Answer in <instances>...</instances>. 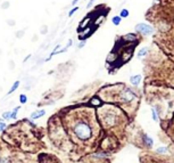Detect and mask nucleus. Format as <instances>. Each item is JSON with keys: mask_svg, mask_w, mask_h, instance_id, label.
Wrapping results in <instances>:
<instances>
[{"mask_svg": "<svg viewBox=\"0 0 174 163\" xmlns=\"http://www.w3.org/2000/svg\"><path fill=\"white\" fill-rule=\"evenodd\" d=\"M48 136L59 151L80 160L100 147L104 132L93 106L63 108L48 121Z\"/></svg>", "mask_w": 174, "mask_h": 163, "instance_id": "1", "label": "nucleus"}, {"mask_svg": "<svg viewBox=\"0 0 174 163\" xmlns=\"http://www.w3.org/2000/svg\"><path fill=\"white\" fill-rule=\"evenodd\" d=\"M97 96L101 99V102L114 104L122 108L127 114L130 120L136 116L141 100L139 90L121 82L105 86L97 92Z\"/></svg>", "mask_w": 174, "mask_h": 163, "instance_id": "2", "label": "nucleus"}, {"mask_svg": "<svg viewBox=\"0 0 174 163\" xmlns=\"http://www.w3.org/2000/svg\"><path fill=\"white\" fill-rule=\"evenodd\" d=\"M97 118L104 132V137L121 141L125 138L126 129L130 123L127 114L114 104H101L96 110Z\"/></svg>", "mask_w": 174, "mask_h": 163, "instance_id": "3", "label": "nucleus"}, {"mask_svg": "<svg viewBox=\"0 0 174 163\" xmlns=\"http://www.w3.org/2000/svg\"><path fill=\"white\" fill-rule=\"evenodd\" d=\"M146 97L152 106L157 116L160 119V125L166 129L174 115V90L170 88L146 87Z\"/></svg>", "mask_w": 174, "mask_h": 163, "instance_id": "4", "label": "nucleus"}, {"mask_svg": "<svg viewBox=\"0 0 174 163\" xmlns=\"http://www.w3.org/2000/svg\"><path fill=\"white\" fill-rule=\"evenodd\" d=\"M136 32L141 35H144V37H148V35H152L154 32H155V29L149 25L147 23H138L136 27H134Z\"/></svg>", "mask_w": 174, "mask_h": 163, "instance_id": "5", "label": "nucleus"}, {"mask_svg": "<svg viewBox=\"0 0 174 163\" xmlns=\"http://www.w3.org/2000/svg\"><path fill=\"white\" fill-rule=\"evenodd\" d=\"M80 163H109V161L105 157H100V156L91 153V154H88V155L83 156L82 159H80Z\"/></svg>", "mask_w": 174, "mask_h": 163, "instance_id": "6", "label": "nucleus"}, {"mask_svg": "<svg viewBox=\"0 0 174 163\" xmlns=\"http://www.w3.org/2000/svg\"><path fill=\"white\" fill-rule=\"evenodd\" d=\"M166 132H167V136L170 137L174 143V115H173V118H172V120L170 121V123L167 124Z\"/></svg>", "mask_w": 174, "mask_h": 163, "instance_id": "7", "label": "nucleus"}, {"mask_svg": "<svg viewBox=\"0 0 174 163\" xmlns=\"http://www.w3.org/2000/svg\"><path fill=\"white\" fill-rule=\"evenodd\" d=\"M91 22V16H87L84 18L82 19V22L80 23L79 25V31H84L85 27H89V23Z\"/></svg>", "mask_w": 174, "mask_h": 163, "instance_id": "8", "label": "nucleus"}, {"mask_svg": "<svg viewBox=\"0 0 174 163\" xmlns=\"http://www.w3.org/2000/svg\"><path fill=\"white\" fill-rule=\"evenodd\" d=\"M45 114H46V110H37L31 114L30 119L31 120H37V119H40L41 116H43Z\"/></svg>", "mask_w": 174, "mask_h": 163, "instance_id": "9", "label": "nucleus"}, {"mask_svg": "<svg viewBox=\"0 0 174 163\" xmlns=\"http://www.w3.org/2000/svg\"><path fill=\"white\" fill-rule=\"evenodd\" d=\"M140 81H141V75H140V74L132 75L131 78H130V82H131V84H132V86H134V87H137L138 84H140Z\"/></svg>", "mask_w": 174, "mask_h": 163, "instance_id": "10", "label": "nucleus"}, {"mask_svg": "<svg viewBox=\"0 0 174 163\" xmlns=\"http://www.w3.org/2000/svg\"><path fill=\"white\" fill-rule=\"evenodd\" d=\"M123 40H124V41H129V42L136 41V40H137V34L127 33V34H125V35L123 37Z\"/></svg>", "mask_w": 174, "mask_h": 163, "instance_id": "11", "label": "nucleus"}, {"mask_svg": "<svg viewBox=\"0 0 174 163\" xmlns=\"http://www.w3.org/2000/svg\"><path fill=\"white\" fill-rule=\"evenodd\" d=\"M101 99L98 97V96H96V97H93L92 99H91V102H90V104H91V106H100L101 105Z\"/></svg>", "mask_w": 174, "mask_h": 163, "instance_id": "12", "label": "nucleus"}, {"mask_svg": "<svg viewBox=\"0 0 174 163\" xmlns=\"http://www.w3.org/2000/svg\"><path fill=\"white\" fill-rule=\"evenodd\" d=\"M149 50H150V48H149V47H144V48H141V49L139 50V53H138V57H139V58H141V57L146 56V55L148 54Z\"/></svg>", "mask_w": 174, "mask_h": 163, "instance_id": "13", "label": "nucleus"}, {"mask_svg": "<svg viewBox=\"0 0 174 163\" xmlns=\"http://www.w3.org/2000/svg\"><path fill=\"white\" fill-rule=\"evenodd\" d=\"M19 84H21V82H19L18 80L17 81H15L14 84H13V86L10 87V89H9V91H8V95H11L14 91L16 90V89H18V87H19Z\"/></svg>", "mask_w": 174, "mask_h": 163, "instance_id": "14", "label": "nucleus"}, {"mask_svg": "<svg viewBox=\"0 0 174 163\" xmlns=\"http://www.w3.org/2000/svg\"><path fill=\"white\" fill-rule=\"evenodd\" d=\"M121 22H122V17H121L119 15H116L111 18V23L114 24L115 26H119V24H121Z\"/></svg>", "mask_w": 174, "mask_h": 163, "instance_id": "15", "label": "nucleus"}, {"mask_svg": "<svg viewBox=\"0 0 174 163\" xmlns=\"http://www.w3.org/2000/svg\"><path fill=\"white\" fill-rule=\"evenodd\" d=\"M21 110V107L19 106H16L14 110L11 111V116H10V119H14V120H16L17 119V113H18V111Z\"/></svg>", "mask_w": 174, "mask_h": 163, "instance_id": "16", "label": "nucleus"}, {"mask_svg": "<svg viewBox=\"0 0 174 163\" xmlns=\"http://www.w3.org/2000/svg\"><path fill=\"white\" fill-rule=\"evenodd\" d=\"M129 15H130V11L127 10V9H122L121 10V13H119V16L122 17V18H126V17H129Z\"/></svg>", "mask_w": 174, "mask_h": 163, "instance_id": "17", "label": "nucleus"}, {"mask_svg": "<svg viewBox=\"0 0 174 163\" xmlns=\"http://www.w3.org/2000/svg\"><path fill=\"white\" fill-rule=\"evenodd\" d=\"M79 9H80V8H79L78 6H74V7L72 8V9H71L70 11H68V17H72V16L74 15V14L79 10Z\"/></svg>", "mask_w": 174, "mask_h": 163, "instance_id": "18", "label": "nucleus"}, {"mask_svg": "<svg viewBox=\"0 0 174 163\" xmlns=\"http://www.w3.org/2000/svg\"><path fill=\"white\" fill-rule=\"evenodd\" d=\"M19 102H21V104H25L27 102V96L25 94H21L19 95Z\"/></svg>", "mask_w": 174, "mask_h": 163, "instance_id": "19", "label": "nucleus"}, {"mask_svg": "<svg viewBox=\"0 0 174 163\" xmlns=\"http://www.w3.org/2000/svg\"><path fill=\"white\" fill-rule=\"evenodd\" d=\"M10 116H11L10 111H7V112H4V113H2V119H4V120H9Z\"/></svg>", "mask_w": 174, "mask_h": 163, "instance_id": "20", "label": "nucleus"}, {"mask_svg": "<svg viewBox=\"0 0 174 163\" xmlns=\"http://www.w3.org/2000/svg\"><path fill=\"white\" fill-rule=\"evenodd\" d=\"M47 32H48V26H47V25H42V26H41V30H40V33L46 34Z\"/></svg>", "mask_w": 174, "mask_h": 163, "instance_id": "21", "label": "nucleus"}, {"mask_svg": "<svg viewBox=\"0 0 174 163\" xmlns=\"http://www.w3.org/2000/svg\"><path fill=\"white\" fill-rule=\"evenodd\" d=\"M24 33H25V30H21L18 32H16V37L17 38H22L23 35H24Z\"/></svg>", "mask_w": 174, "mask_h": 163, "instance_id": "22", "label": "nucleus"}, {"mask_svg": "<svg viewBox=\"0 0 174 163\" xmlns=\"http://www.w3.org/2000/svg\"><path fill=\"white\" fill-rule=\"evenodd\" d=\"M7 128V125H6V123H5L4 121L2 122H0V131H4L5 129Z\"/></svg>", "mask_w": 174, "mask_h": 163, "instance_id": "23", "label": "nucleus"}, {"mask_svg": "<svg viewBox=\"0 0 174 163\" xmlns=\"http://www.w3.org/2000/svg\"><path fill=\"white\" fill-rule=\"evenodd\" d=\"M144 163H164V162H160V161H157V160L150 159V160H148L147 162H144Z\"/></svg>", "mask_w": 174, "mask_h": 163, "instance_id": "24", "label": "nucleus"}, {"mask_svg": "<svg viewBox=\"0 0 174 163\" xmlns=\"http://www.w3.org/2000/svg\"><path fill=\"white\" fill-rule=\"evenodd\" d=\"M8 7H9V1H5L4 4L1 5V8H2V9H6V8Z\"/></svg>", "mask_w": 174, "mask_h": 163, "instance_id": "25", "label": "nucleus"}, {"mask_svg": "<svg viewBox=\"0 0 174 163\" xmlns=\"http://www.w3.org/2000/svg\"><path fill=\"white\" fill-rule=\"evenodd\" d=\"M85 43H87V41H85V40H83V41H80V43H79V46H78V48H80V49H81V48H83Z\"/></svg>", "mask_w": 174, "mask_h": 163, "instance_id": "26", "label": "nucleus"}, {"mask_svg": "<svg viewBox=\"0 0 174 163\" xmlns=\"http://www.w3.org/2000/svg\"><path fill=\"white\" fill-rule=\"evenodd\" d=\"M7 23L9 24V25H11V26H14V25H15V21H13V19H9V21H7Z\"/></svg>", "mask_w": 174, "mask_h": 163, "instance_id": "27", "label": "nucleus"}, {"mask_svg": "<svg viewBox=\"0 0 174 163\" xmlns=\"http://www.w3.org/2000/svg\"><path fill=\"white\" fill-rule=\"evenodd\" d=\"M95 1H96V0H89V2H88V5H87V7L90 8V7H91V5H92Z\"/></svg>", "mask_w": 174, "mask_h": 163, "instance_id": "28", "label": "nucleus"}, {"mask_svg": "<svg viewBox=\"0 0 174 163\" xmlns=\"http://www.w3.org/2000/svg\"><path fill=\"white\" fill-rule=\"evenodd\" d=\"M79 1H80V0H73V1H72V6H73V7L76 6V4H78Z\"/></svg>", "mask_w": 174, "mask_h": 163, "instance_id": "29", "label": "nucleus"}, {"mask_svg": "<svg viewBox=\"0 0 174 163\" xmlns=\"http://www.w3.org/2000/svg\"><path fill=\"white\" fill-rule=\"evenodd\" d=\"M9 66H10V68H14V67H15V65H14V61H10V62H9Z\"/></svg>", "mask_w": 174, "mask_h": 163, "instance_id": "30", "label": "nucleus"}]
</instances>
